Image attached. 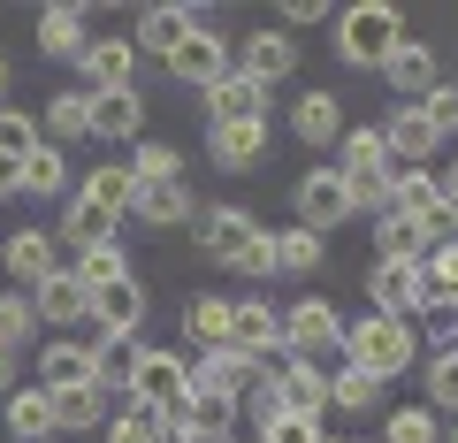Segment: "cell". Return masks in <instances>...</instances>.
<instances>
[{
	"instance_id": "53",
	"label": "cell",
	"mask_w": 458,
	"mask_h": 443,
	"mask_svg": "<svg viewBox=\"0 0 458 443\" xmlns=\"http://www.w3.org/2000/svg\"><path fill=\"white\" fill-rule=\"evenodd\" d=\"M443 443H458V428H443Z\"/></svg>"
},
{
	"instance_id": "45",
	"label": "cell",
	"mask_w": 458,
	"mask_h": 443,
	"mask_svg": "<svg viewBox=\"0 0 458 443\" xmlns=\"http://www.w3.org/2000/svg\"><path fill=\"white\" fill-rule=\"evenodd\" d=\"M229 276H245V283H260V276H276V252H267V230L252 237V245L237 252V260H229Z\"/></svg>"
},
{
	"instance_id": "47",
	"label": "cell",
	"mask_w": 458,
	"mask_h": 443,
	"mask_svg": "<svg viewBox=\"0 0 458 443\" xmlns=\"http://www.w3.org/2000/svg\"><path fill=\"white\" fill-rule=\"evenodd\" d=\"M328 16V0H283V23L276 31H291V23H321Z\"/></svg>"
},
{
	"instance_id": "7",
	"label": "cell",
	"mask_w": 458,
	"mask_h": 443,
	"mask_svg": "<svg viewBox=\"0 0 458 443\" xmlns=\"http://www.w3.org/2000/svg\"><path fill=\"white\" fill-rule=\"evenodd\" d=\"M199 23H214L207 0H153L146 16H138V38H131V47H138V54H153V62H168V54H176L183 38L199 31Z\"/></svg>"
},
{
	"instance_id": "39",
	"label": "cell",
	"mask_w": 458,
	"mask_h": 443,
	"mask_svg": "<svg viewBox=\"0 0 458 443\" xmlns=\"http://www.w3.org/2000/svg\"><path fill=\"white\" fill-rule=\"evenodd\" d=\"M62 183H69V161L54 146H38L31 161H16V192H38V199H62Z\"/></svg>"
},
{
	"instance_id": "49",
	"label": "cell",
	"mask_w": 458,
	"mask_h": 443,
	"mask_svg": "<svg viewBox=\"0 0 458 443\" xmlns=\"http://www.w3.org/2000/svg\"><path fill=\"white\" fill-rule=\"evenodd\" d=\"M16 390V360H8V352H0V397Z\"/></svg>"
},
{
	"instance_id": "6",
	"label": "cell",
	"mask_w": 458,
	"mask_h": 443,
	"mask_svg": "<svg viewBox=\"0 0 458 443\" xmlns=\"http://www.w3.org/2000/svg\"><path fill=\"white\" fill-rule=\"evenodd\" d=\"M291 207H298V230H344L352 214H360V199H352V183L336 176V168H306V176L291 183Z\"/></svg>"
},
{
	"instance_id": "19",
	"label": "cell",
	"mask_w": 458,
	"mask_h": 443,
	"mask_svg": "<svg viewBox=\"0 0 458 443\" xmlns=\"http://www.w3.org/2000/svg\"><path fill=\"white\" fill-rule=\"evenodd\" d=\"M382 77H390L397 84V99H428V92H436V47H428V38H397V47H390V62H382Z\"/></svg>"
},
{
	"instance_id": "51",
	"label": "cell",
	"mask_w": 458,
	"mask_h": 443,
	"mask_svg": "<svg viewBox=\"0 0 458 443\" xmlns=\"http://www.w3.org/2000/svg\"><path fill=\"white\" fill-rule=\"evenodd\" d=\"M0 92H8V54H0Z\"/></svg>"
},
{
	"instance_id": "15",
	"label": "cell",
	"mask_w": 458,
	"mask_h": 443,
	"mask_svg": "<svg viewBox=\"0 0 458 443\" xmlns=\"http://www.w3.org/2000/svg\"><path fill=\"white\" fill-rule=\"evenodd\" d=\"M291 62H298V47H291V31H245V47H229V69H245L252 84H283L291 77Z\"/></svg>"
},
{
	"instance_id": "50",
	"label": "cell",
	"mask_w": 458,
	"mask_h": 443,
	"mask_svg": "<svg viewBox=\"0 0 458 443\" xmlns=\"http://www.w3.org/2000/svg\"><path fill=\"white\" fill-rule=\"evenodd\" d=\"M0 199H16V161H0Z\"/></svg>"
},
{
	"instance_id": "24",
	"label": "cell",
	"mask_w": 458,
	"mask_h": 443,
	"mask_svg": "<svg viewBox=\"0 0 458 443\" xmlns=\"http://www.w3.org/2000/svg\"><path fill=\"white\" fill-rule=\"evenodd\" d=\"M207 153H214V168H252L267 153V123H207Z\"/></svg>"
},
{
	"instance_id": "9",
	"label": "cell",
	"mask_w": 458,
	"mask_h": 443,
	"mask_svg": "<svg viewBox=\"0 0 458 443\" xmlns=\"http://www.w3.org/2000/svg\"><path fill=\"white\" fill-rule=\"evenodd\" d=\"M84 138H107V146H138L146 138V99L131 92H84Z\"/></svg>"
},
{
	"instance_id": "41",
	"label": "cell",
	"mask_w": 458,
	"mask_h": 443,
	"mask_svg": "<svg viewBox=\"0 0 458 443\" xmlns=\"http://www.w3.org/2000/svg\"><path fill=\"white\" fill-rule=\"evenodd\" d=\"M99 436H107V443H161L168 421H161V413H146V405H114Z\"/></svg>"
},
{
	"instance_id": "52",
	"label": "cell",
	"mask_w": 458,
	"mask_h": 443,
	"mask_svg": "<svg viewBox=\"0 0 458 443\" xmlns=\"http://www.w3.org/2000/svg\"><path fill=\"white\" fill-rule=\"evenodd\" d=\"M328 443H367V436H328Z\"/></svg>"
},
{
	"instance_id": "14",
	"label": "cell",
	"mask_w": 458,
	"mask_h": 443,
	"mask_svg": "<svg viewBox=\"0 0 458 443\" xmlns=\"http://www.w3.org/2000/svg\"><path fill=\"white\" fill-rule=\"evenodd\" d=\"M0 260H8V276H16V291H38L47 276H62V237L54 230H16L8 245H0Z\"/></svg>"
},
{
	"instance_id": "42",
	"label": "cell",
	"mask_w": 458,
	"mask_h": 443,
	"mask_svg": "<svg viewBox=\"0 0 458 443\" xmlns=\"http://www.w3.org/2000/svg\"><path fill=\"white\" fill-rule=\"evenodd\" d=\"M428 413H458V345H443V352H428Z\"/></svg>"
},
{
	"instance_id": "32",
	"label": "cell",
	"mask_w": 458,
	"mask_h": 443,
	"mask_svg": "<svg viewBox=\"0 0 458 443\" xmlns=\"http://www.w3.org/2000/svg\"><path fill=\"white\" fill-rule=\"evenodd\" d=\"M84 138V92H54L47 107H38V146H77Z\"/></svg>"
},
{
	"instance_id": "13",
	"label": "cell",
	"mask_w": 458,
	"mask_h": 443,
	"mask_svg": "<svg viewBox=\"0 0 458 443\" xmlns=\"http://www.w3.org/2000/svg\"><path fill=\"white\" fill-rule=\"evenodd\" d=\"M229 352H245V360H283L276 298H229Z\"/></svg>"
},
{
	"instance_id": "4",
	"label": "cell",
	"mask_w": 458,
	"mask_h": 443,
	"mask_svg": "<svg viewBox=\"0 0 458 443\" xmlns=\"http://www.w3.org/2000/svg\"><path fill=\"white\" fill-rule=\"evenodd\" d=\"M336 176L352 183V199H360V207H390L397 161H390V146H382L375 123H352V131L336 138Z\"/></svg>"
},
{
	"instance_id": "43",
	"label": "cell",
	"mask_w": 458,
	"mask_h": 443,
	"mask_svg": "<svg viewBox=\"0 0 458 443\" xmlns=\"http://www.w3.org/2000/svg\"><path fill=\"white\" fill-rule=\"evenodd\" d=\"M31 153H38V115L0 99V161H31Z\"/></svg>"
},
{
	"instance_id": "38",
	"label": "cell",
	"mask_w": 458,
	"mask_h": 443,
	"mask_svg": "<svg viewBox=\"0 0 458 443\" xmlns=\"http://www.w3.org/2000/svg\"><path fill=\"white\" fill-rule=\"evenodd\" d=\"M38 337V313H31V291H0V352L16 360L23 345Z\"/></svg>"
},
{
	"instance_id": "5",
	"label": "cell",
	"mask_w": 458,
	"mask_h": 443,
	"mask_svg": "<svg viewBox=\"0 0 458 443\" xmlns=\"http://www.w3.org/2000/svg\"><path fill=\"white\" fill-rule=\"evenodd\" d=\"M183 390H191V375H183V352H168V345H138L123 405H146V413H161V421H168V413L183 405Z\"/></svg>"
},
{
	"instance_id": "28",
	"label": "cell",
	"mask_w": 458,
	"mask_h": 443,
	"mask_svg": "<svg viewBox=\"0 0 458 443\" xmlns=\"http://www.w3.org/2000/svg\"><path fill=\"white\" fill-rule=\"evenodd\" d=\"M84 382H92V352L77 337H54L38 352V390H84Z\"/></svg>"
},
{
	"instance_id": "46",
	"label": "cell",
	"mask_w": 458,
	"mask_h": 443,
	"mask_svg": "<svg viewBox=\"0 0 458 443\" xmlns=\"http://www.w3.org/2000/svg\"><path fill=\"white\" fill-rule=\"evenodd\" d=\"M267 443H328V428H321V421H291V413H283V421L267 428Z\"/></svg>"
},
{
	"instance_id": "10",
	"label": "cell",
	"mask_w": 458,
	"mask_h": 443,
	"mask_svg": "<svg viewBox=\"0 0 458 443\" xmlns=\"http://www.w3.org/2000/svg\"><path fill=\"white\" fill-rule=\"evenodd\" d=\"M267 390H276V405L291 413V421H321V413H328V367L276 360V367H267Z\"/></svg>"
},
{
	"instance_id": "8",
	"label": "cell",
	"mask_w": 458,
	"mask_h": 443,
	"mask_svg": "<svg viewBox=\"0 0 458 443\" xmlns=\"http://www.w3.org/2000/svg\"><path fill=\"white\" fill-rule=\"evenodd\" d=\"M375 131H382V146H390V161H397V168H428V153L443 146V131L428 123L420 99H397V107L375 123Z\"/></svg>"
},
{
	"instance_id": "12",
	"label": "cell",
	"mask_w": 458,
	"mask_h": 443,
	"mask_svg": "<svg viewBox=\"0 0 458 443\" xmlns=\"http://www.w3.org/2000/svg\"><path fill=\"white\" fill-rule=\"evenodd\" d=\"M420 298H428L420 260H375V276H367V313H397V321H412Z\"/></svg>"
},
{
	"instance_id": "23",
	"label": "cell",
	"mask_w": 458,
	"mask_h": 443,
	"mask_svg": "<svg viewBox=\"0 0 458 443\" xmlns=\"http://www.w3.org/2000/svg\"><path fill=\"white\" fill-rule=\"evenodd\" d=\"M62 237H69L77 252H92V245H123V214H107L99 199L77 192V199L62 207Z\"/></svg>"
},
{
	"instance_id": "33",
	"label": "cell",
	"mask_w": 458,
	"mask_h": 443,
	"mask_svg": "<svg viewBox=\"0 0 458 443\" xmlns=\"http://www.w3.org/2000/svg\"><path fill=\"white\" fill-rule=\"evenodd\" d=\"M328 405H336V413H375L382 405V382L367 375V367L336 360V367H328Z\"/></svg>"
},
{
	"instance_id": "16",
	"label": "cell",
	"mask_w": 458,
	"mask_h": 443,
	"mask_svg": "<svg viewBox=\"0 0 458 443\" xmlns=\"http://www.w3.org/2000/svg\"><path fill=\"white\" fill-rule=\"evenodd\" d=\"M207 123H267V84H252L245 69H222L207 84Z\"/></svg>"
},
{
	"instance_id": "34",
	"label": "cell",
	"mask_w": 458,
	"mask_h": 443,
	"mask_svg": "<svg viewBox=\"0 0 458 443\" xmlns=\"http://www.w3.org/2000/svg\"><path fill=\"white\" fill-rule=\"evenodd\" d=\"M69 276L84 283V298H99V291H114V283H131V252L123 245H92V252H77Z\"/></svg>"
},
{
	"instance_id": "27",
	"label": "cell",
	"mask_w": 458,
	"mask_h": 443,
	"mask_svg": "<svg viewBox=\"0 0 458 443\" xmlns=\"http://www.w3.org/2000/svg\"><path fill=\"white\" fill-rule=\"evenodd\" d=\"M131 214L138 222H153V230H176V222H191V183H138L131 192Z\"/></svg>"
},
{
	"instance_id": "26",
	"label": "cell",
	"mask_w": 458,
	"mask_h": 443,
	"mask_svg": "<svg viewBox=\"0 0 458 443\" xmlns=\"http://www.w3.org/2000/svg\"><path fill=\"white\" fill-rule=\"evenodd\" d=\"M0 421H8L16 443H47L54 436V397L38 390V382H31V390H8V397H0Z\"/></svg>"
},
{
	"instance_id": "1",
	"label": "cell",
	"mask_w": 458,
	"mask_h": 443,
	"mask_svg": "<svg viewBox=\"0 0 458 443\" xmlns=\"http://www.w3.org/2000/svg\"><path fill=\"white\" fill-rule=\"evenodd\" d=\"M336 360H352V367H367L375 382H390V375H412V360H420V337H412V321H397V313H367V321L344 328Z\"/></svg>"
},
{
	"instance_id": "17",
	"label": "cell",
	"mask_w": 458,
	"mask_h": 443,
	"mask_svg": "<svg viewBox=\"0 0 458 443\" xmlns=\"http://www.w3.org/2000/svg\"><path fill=\"white\" fill-rule=\"evenodd\" d=\"M222 69H229V38L214 31V23H199V31L183 38L176 54H168V77H176V84H199V92H207Z\"/></svg>"
},
{
	"instance_id": "48",
	"label": "cell",
	"mask_w": 458,
	"mask_h": 443,
	"mask_svg": "<svg viewBox=\"0 0 458 443\" xmlns=\"http://www.w3.org/2000/svg\"><path fill=\"white\" fill-rule=\"evenodd\" d=\"M436 183H443V199H451V207H458V161H451V168H443V176H436Z\"/></svg>"
},
{
	"instance_id": "54",
	"label": "cell",
	"mask_w": 458,
	"mask_h": 443,
	"mask_svg": "<svg viewBox=\"0 0 458 443\" xmlns=\"http://www.w3.org/2000/svg\"><path fill=\"white\" fill-rule=\"evenodd\" d=\"M451 92H458V84H451Z\"/></svg>"
},
{
	"instance_id": "3",
	"label": "cell",
	"mask_w": 458,
	"mask_h": 443,
	"mask_svg": "<svg viewBox=\"0 0 458 443\" xmlns=\"http://www.w3.org/2000/svg\"><path fill=\"white\" fill-rule=\"evenodd\" d=\"M397 38H405V8L397 0H352L336 16V62L344 69H382Z\"/></svg>"
},
{
	"instance_id": "21",
	"label": "cell",
	"mask_w": 458,
	"mask_h": 443,
	"mask_svg": "<svg viewBox=\"0 0 458 443\" xmlns=\"http://www.w3.org/2000/svg\"><path fill=\"white\" fill-rule=\"evenodd\" d=\"M252 237H260V222H252L245 207H207V214H199V245H207V260H222V268L237 260Z\"/></svg>"
},
{
	"instance_id": "29",
	"label": "cell",
	"mask_w": 458,
	"mask_h": 443,
	"mask_svg": "<svg viewBox=\"0 0 458 443\" xmlns=\"http://www.w3.org/2000/svg\"><path fill=\"white\" fill-rule=\"evenodd\" d=\"M267 252H276V276H313V268L328 260V237L321 230H267Z\"/></svg>"
},
{
	"instance_id": "30",
	"label": "cell",
	"mask_w": 458,
	"mask_h": 443,
	"mask_svg": "<svg viewBox=\"0 0 458 443\" xmlns=\"http://www.w3.org/2000/svg\"><path fill=\"white\" fill-rule=\"evenodd\" d=\"M54 397V436H69V428H107V413H114V397L107 390H47Z\"/></svg>"
},
{
	"instance_id": "40",
	"label": "cell",
	"mask_w": 458,
	"mask_h": 443,
	"mask_svg": "<svg viewBox=\"0 0 458 443\" xmlns=\"http://www.w3.org/2000/svg\"><path fill=\"white\" fill-rule=\"evenodd\" d=\"M77 192H84V199H99L107 214H131V192H138V176H131L123 161H107V168H92V176H84Z\"/></svg>"
},
{
	"instance_id": "25",
	"label": "cell",
	"mask_w": 458,
	"mask_h": 443,
	"mask_svg": "<svg viewBox=\"0 0 458 443\" xmlns=\"http://www.w3.org/2000/svg\"><path fill=\"white\" fill-rule=\"evenodd\" d=\"M31 313H38V321H54V328L69 337V328H77L84 313H92V298H84V283H77V276L62 268V276H47V283L31 291Z\"/></svg>"
},
{
	"instance_id": "11",
	"label": "cell",
	"mask_w": 458,
	"mask_h": 443,
	"mask_svg": "<svg viewBox=\"0 0 458 443\" xmlns=\"http://www.w3.org/2000/svg\"><path fill=\"white\" fill-rule=\"evenodd\" d=\"M183 375H191L199 397H222V405H237V397H245V382L267 375V360H245V352H229V345H222V352H199Z\"/></svg>"
},
{
	"instance_id": "37",
	"label": "cell",
	"mask_w": 458,
	"mask_h": 443,
	"mask_svg": "<svg viewBox=\"0 0 458 443\" xmlns=\"http://www.w3.org/2000/svg\"><path fill=\"white\" fill-rule=\"evenodd\" d=\"M375 245H382V260H420V252H428V230L412 222V214H390V207H382Z\"/></svg>"
},
{
	"instance_id": "20",
	"label": "cell",
	"mask_w": 458,
	"mask_h": 443,
	"mask_svg": "<svg viewBox=\"0 0 458 443\" xmlns=\"http://www.w3.org/2000/svg\"><path fill=\"white\" fill-rule=\"evenodd\" d=\"M77 69L92 77V92H131V77H138V47H131V38H84Z\"/></svg>"
},
{
	"instance_id": "31",
	"label": "cell",
	"mask_w": 458,
	"mask_h": 443,
	"mask_svg": "<svg viewBox=\"0 0 458 443\" xmlns=\"http://www.w3.org/2000/svg\"><path fill=\"white\" fill-rule=\"evenodd\" d=\"M183 328H191V345H199V352H222V345H229V298H222V291L183 298Z\"/></svg>"
},
{
	"instance_id": "2",
	"label": "cell",
	"mask_w": 458,
	"mask_h": 443,
	"mask_svg": "<svg viewBox=\"0 0 458 443\" xmlns=\"http://www.w3.org/2000/svg\"><path fill=\"white\" fill-rule=\"evenodd\" d=\"M276 337H283V360L336 367V345H344V313L328 306L321 291H306V298H276Z\"/></svg>"
},
{
	"instance_id": "35",
	"label": "cell",
	"mask_w": 458,
	"mask_h": 443,
	"mask_svg": "<svg viewBox=\"0 0 458 443\" xmlns=\"http://www.w3.org/2000/svg\"><path fill=\"white\" fill-rule=\"evenodd\" d=\"M436 199H443L436 168H397V176H390V214H412V222H420Z\"/></svg>"
},
{
	"instance_id": "18",
	"label": "cell",
	"mask_w": 458,
	"mask_h": 443,
	"mask_svg": "<svg viewBox=\"0 0 458 443\" xmlns=\"http://www.w3.org/2000/svg\"><path fill=\"white\" fill-rule=\"evenodd\" d=\"M84 23H92V8H84V0H54L47 16H38V31H31V38H38V54H47V62H77L84 38H92Z\"/></svg>"
},
{
	"instance_id": "44",
	"label": "cell",
	"mask_w": 458,
	"mask_h": 443,
	"mask_svg": "<svg viewBox=\"0 0 458 443\" xmlns=\"http://www.w3.org/2000/svg\"><path fill=\"white\" fill-rule=\"evenodd\" d=\"M382 443H443V421L428 405H397L390 421H382Z\"/></svg>"
},
{
	"instance_id": "22",
	"label": "cell",
	"mask_w": 458,
	"mask_h": 443,
	"mask_svg": "<svg viewBox=\"0 0 458 443\" xmlns=\"http://www.w3.org/2000/svg\"><path fill=\"white\" fill-rule=\"evenodd\" d=\"M291 131H298V146H336V138H344V99L321 92V84L298 92L291 99Z\"/></svg>"
},
{
	"instance_id": "36",
	"label": "cell",
	"mask_w": 458,
	"mask_h": 443,
	"mask_svg": "<svg viewBox=\"0 0 458 443\" xmlns=\"http://www.w3.org/2000/svg\"><path fill=\"white\" fill-rule=\"evenodd\" d=\"M123 168H131L138 183H176V176H183V153L168 146V138H138V146H131V161H123Z\"/></svg>"
}]
</instances>
